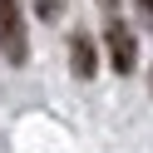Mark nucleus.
Listing matches in <instances>:
<instances>
[{
  "instance_id": "nucleus-3",
  "label": "nucleus",
  "mask_w": 153,
  "mask_h": 153,
  "mask_svg": "<svg viewBox=\"0 0 153 153\" xmlns=\"http://www.w3.org/2000/svg\"><path fill=\"white\" fill-rule=\"evenodd\" d=\"M69 64H74L79 79H89V74H94V45L84 40V35H74V40H69Z\"/></svg>"
},
{
  "instance_id": "nucleus-4",
  "label": "nucleus",
  "mask_w": 153,
  "mask_h": 153,
  "mask_svg": "<svg viewBox=\"0 0 153 153\" xmlns=\"http://www.w3.org/2000/svg\"><path fill=\"white\" fill-rule=\"evenodd\" d=\"M35 5H40V20H54L64 10V0H35Z\"/></svg>"
},
{
  "instance_id": "nucleus-2",
  "label": "nucleus",
  "mask_w": 153,
  "mask_h": 153,
  "mask_svg": "<svg viewBox=\"0 0 153 153\" xmlns=\"http://www.w3.org/2000/svg\"><path fill=\"white\" fill-rule=\"evenodd\" d=\"M104 45H109V64H114L119 74H133V69H138V40H133L128 25L114 20V25H109V35H104Z\"/></svg>"
},
{
  "instance_id": "nucleus-5",
  "label": "nucleus",
  "mask_w": 153,
  "mask_h": 153,
  "mask_svg": "<svg viewBox=\"0 0 153 153\" xmlns=\"http://www.w3.org/2000/svg\"><path fill=\"white\" fill-rule=\"evenodd\" d=\"M138 10H143V15H148V20H153V0H138Z\"/></svg>"
},
{
  "instance_id": "nucleus-1",
  "label": "nucleus",
  "mask_w": 153,
  "mask_h": 153,
  "mask_svg": "<svg viewBox=\"0 0 153 153\" xmlns=\"http://www.w3.org/2000/svg\"><path fill=\"white\" fill-rule=\"evenodd\" d=\"M0 54L10 64L30 59V40H25V20H20V5L15 0H0Z\"/></svg>"
}]
</instances>
